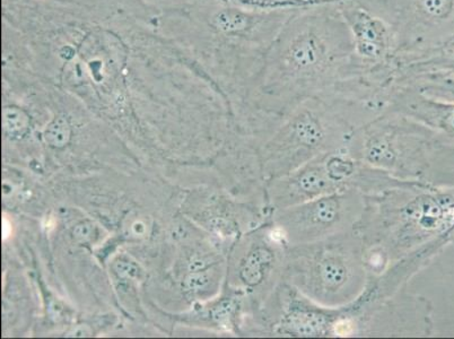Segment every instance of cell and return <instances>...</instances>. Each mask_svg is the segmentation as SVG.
Wrapping results in <instances>:
<instances>
[{
    "instance_id": "cell-1",
    "label": "cell",
    "mask_w": 454,
    "mask_h": 339,
    "mask_svg": "<svg viewBox=\"0 0 454 339\" xmlns=\"http://www.w3.org/2000/svg\"><path fill=\"white\" fill-rule=\"evenodd\" d=\"M364 89L352 35L337 4L303 8L285 23L247 90L253 132L266 138L308 99L358 102Z\"/></svg>"
},
{
    "instance_id": "cell-2",
    "label": "cell",
    "mask_w": 454,
    "mask_h": 339,
    "mask_svg": "<svg viewBox=\"0 0 454 339\" xmlns=\"http://www.w3.org/2000/svg\"><path fill=\"white\" fill-rule=\"evenodd\" d=\"M355 231L364 245L369 279L432 243L454 245V187L417 183L365 196Z\"/></svg>"
},
{
    "instance_id": "cell-3",
    "label": "cell",
    "mask_w": 454,
    "mask_h": 339,
    "mask_svg": "<svg viewBox=\"0 0 454 339\" xmlns=\"http://www.w3.org/2000/svg\"><path fill=\"white\" fill-rule=\"evenodd\" d=\"M374 117L365 106L336 97H315L300 103L258 145L266 183L346 148L353 131Z\"/></svg>"
},
{
    "instance_id": "cell-4",
    "label": "cell",
    "mask_w": 454,
    "mask_h": 339,
    "mask_svg": "<svg viewBox=\"0 0 454 339\" xmlns=\"http://www.w3.org/2000/svg\"><path fill=\"white\" fill-rule=\"evenodd\" d=\"M283 282L324 307L352 304L369 282L360 235L354 230L288 247Z\"/></svg>"
},
{
    "instance_id": "cell-5",
    "label": "cell",
    "mask_w": 454,
    "mask_h": 339,
    "mask_svg": "<svg viewBox=\"0 0 454 339\" xmlns=\"http://www.w3.org/2000/svg\"><path fill=\"white\" fill-rule=\"evenodd\" d=\"M441 136L407 115L386 109L353 131L346 150L397 179L423 183L429 155Z\"/></svg>"
},
{
    "instance_id": "cell-6",
    "label": "cell",
    "mask_w": 454,
    "mask_h": 339,
    "mask_svg": "<svg viewBox=\"0 0 454 339\" xmlns=\"http://www.w3.org/2000/svg\"><path fill=\"white\" fill-rule=\"evenodd\" d=\"M364 208L365 195L348 189L276 210L270 220L293 247L354 231Z\"/></svg>"
},
{
    "instance_id": "cell-7",
    "label": "cell",
    "mask_w": 454,
    "mask_h": 339,
    "mask_svg": "<svg viewBox=\"0 0 454 339\" xmlns=\"http://www.w3.org/2000/svg\"><path fill=\"white\" fill-rule=\"evenodd\" d=\"M385 20L395 41V55L427 51L454 32V0H357Z\"/></svg>"
},
{
    "instance_id": "cell-8",
    "label": "cell",
    "mask_w": 454,
    "mask_h": 339,
    "mask_svg": "<svg viewBox=\"0 0 454 339\" xmlns=\"http://www.w3.org/2000/svg\"><path fill=\"white\" fill-rule=\"evenodd\" d=\"M259 333L287 338L337 337L344 311L327 308L283 282L255 313Z\"/></svg>"
},
{
    "instance_id": "cell-9",
    "label": "cell",
    "mask_w": 454,
    "mask_h": 339,
    "mask_svg": "<svg viewBox=\"0 0 454 339\" xmlns=\"http://www.w3.org/2000/svg\"><path fill=\"white\" fill-rule=\"evenodd\" d=\"M349 188V159L341 150L333 151L317 157L286 176L268 181L267 208L271 214Z\"/></svg>"
},
{
    "instance_id": "cell-10",
    "label": "cell",
    "mask_w": 454,
    "mask_h": 339,
    "mask_svg": "<svg viewBox=\"0 0 454 339\" xmlns=\"http://www.w3.org/2000/svg\"><path fill=\"white\" fill-rule=\"evenodd\" d=\"M350 336H431L433 307L427 297L398 293L380 304L355 307L348 305Z\"/></svg>"
},
{
    "instance_id": "cell-11",
    "label": "cell",
    "mask_w": 454,
    "mask_h": 339,
    "mask_svg": "<svg viewBox=\"0 0 454 339\" xmlns=\"http://www.w3.org/2000/svg\"><path fill=\"white\" fill-rule=\"evenodd\" d=\"M288 245L270 217L251 230L237 266L243 293L251 296L255 313L283 283Z\"/></svg>"
},
{
    "instance_id": "cell-12",
    "label": "cell",
    "mask_w": 454,
    "mask_h": 339,
    "mask_svg": "<svg viewBox=\"0 0 454 339\" xmlns=\"http://www.w3.org/2000/svg\"><path fill=\"white\" fill-rule=\"evenodd\" d=\"M387 109L407 115L454 140V102L427 97L415 88H403L392 94Z\"/></svg>"
},
{
    "instance_id": "cell-13",
    "label": "cell",
    "mask_w": 454,
    "mask_h": 339,
    "mask_svg": "<svg viewBox=\"0 0 454 339\" xmlns=\"http://www.w3.org/2000/svg\"><path fill=\"white\" fill-rule=\"evenodd\" d=\"M433 74H454V32L427 51L395 56L394 93Z\"/></svg>"
},
{
    "instance_id": "cell-14",
    "label": "cell",
    "mask_w": 454,
    "mask_h": 339,
    "mask_svg": "<svg viewBox=\"0 0 454 339\" xmlns=\"http://www.w3.org/2000/svg\"><path fill=\"white\" fill-rule=\"evenodd\" d=\"M423 183L433 187H454V140L441 136L429 155Z\"/></svg>"
},
{
    "instance_id": "cell-15",
    "label": "cell",
    "mask_w": 454,
    "mask_h": 339,
    "mask_svg": "<svg viewBox=\"0 0 454 339\" xmlns=\"http://www.w3.org/2000/svg\"><path fill=\"white\" fill-rule=\"evenodd\" d=\"M410 88H415L427 97L454 102V74H433L420 77Z\"/></svg>"
},
{
    "instance_id": "cell-16",
    "label": "cell",
    "mask_w": 454,
    "mask_h": 339,
    "mask_svg": "<svg viewBox=\"0 0 454 339\" xmlns=\"http://www.w3.org/2000/svg\"><path fill=\"white\" fill-rule=\"evenodd\" d=\"M3 125L8 135L20 138L27 131L30 120L27 114L20 110L19 107L7 106L3 113Z\"/></svg>"
},
{
    "instance_id": "cell-17",
    "label": "cell",
    "mask_w": 454,
    "mask_h": 339,
    "mask_svg": "<svg viewBox=\"0 0 454 339\" xmlns=\"http://www.w3.org/2000/svg\"><path fill=\"white\" fill-rule=\"evenodd\" d=\"M72 128L65 115H58L44 132L45 142L52 147H64L70 140Z\"/></svg>"
}]
</instances>
